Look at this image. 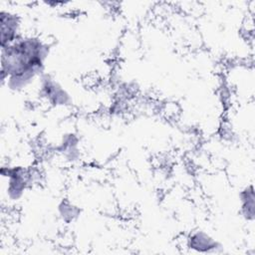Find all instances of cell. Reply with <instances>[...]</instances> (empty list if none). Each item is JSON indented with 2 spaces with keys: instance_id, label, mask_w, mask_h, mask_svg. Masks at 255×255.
I'll return each instance as SVG.
<instances>
[{
  "instance_id": "8992f818",
  "label": "cell",
  "mask_w": 255,
  "mask_h": 255,
  "mask_svg": "<svg viewBox=\"0 0 255 255\" xmlns=\"http://www.w3.org/2000/svg\"><path fill=\"white\" fill-rule=\"evenodd\" d=\"M255 196L252 184L246 186L240 192V202H241V213L246 220L252 221L255 215Z\"/></svg>"
},
{
  "instance_id": "277c9868",
  "label": "cell",
  "mask_w": 255,
  "mask_h": 255,
  "mask_svg": "<svg viewBox=\"0 0 255 255\" xmlns=\"http://www.w3.org/2000/svg\"><path fill=\"white\" fill-rule=\"evenodd\" d=\"M41 93L47 101L55 106L65 105L69 100L65 90L49 76L42 75L41 77Z\"/></svg>"
},
{
  "instance_id": "5b68a950",
  "label": "cell",
  "mask_w": 255,
  "mask_h": 255,
  "mask_svg": "<svg viewBox=\"0 0 255 255\" xmlns=\"http://www.w3.org/2000/svg\"><path fill=\"white\" fill-rule=\"evenodd\" d=\"M188 247L197 250L198 252H211L218 247V243L209 234L202 230L194 231L187 239Z\"/></svg>"
},
{
  "instance_id": "3957f363",
  "label": "cell",
  "mask_w": 255,
  "mask_h": 255,
  "mask_svg": "<svg viewBox=\"0 0 255 255\" xmlns=\"http://www.w3.org/2000/svg\"><path fill=\"white\" fill-rule=\"evenodd\" d=\"M0 32H1V48L6 47L14 43L21 34V20L20 17L5 9H1L0 12Z\"/></svg>"
},
{
  "instance_id": "7a4b0ae2",
  "label": "cell",
  "mask_w": 255,
  "mask_h": 255,
  "mask_svg": "<svg viewBox=\"0 0 255 255\" xmlns=\"http://www.w3.org/2000/svg\"><path fill=\"white\" fill-rule=\"evenodd\" d=\"M1 174L7 179L6 191L9 198L12 200L19 199L30 183V172L22 166H3Z\"/></svg>"
},
{
  "instance_id": "6da1fadb",
  "label": "cell",
  "mask_w": 255,
  "mask_h": 255,
  "mask_svg": "<svg viewBox=\"0 0 255 255\" xmlns=\"http://www.w3.org/2000/svg\"><path fill=\"white\" fill-rule=\"evenodd\" d=\"M49 45L36 36H21L1 48V82L10 90L21 91L42 76Z\"/></svg>"
}]
</instances>
